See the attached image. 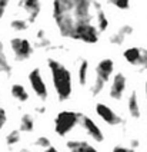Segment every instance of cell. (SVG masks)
<instances>
[{"label":"cell","instance_id":"1","mask_svg":"<svg viewBox=\"0 0 147 152\" xmlns=\"http://www.w3.org/2000/svg\"><path fill=\"white\" fill-rule=\"evenodd\" d=\"M53 19L63 37L87 45L97 43L109 27L97 0H53Z\"/></svg>","mask_w":147,"mask_h":152},{"label":"cell","instance_id":"2","mask_svg":"<svg viewBox=\"0 0 147 152\" xmlns=\"http://www.w3.org/2000/svg\"><path fill=\"white\" fill-rule=\"evenodd\" d=\"M47 68L52 76L53 88L60 101H67L73 92V77L71 72L61 62L56 59L47 60Z\"/></svg>","mask_w":147,"mask_h":152},{"label":"cell","instance_id":"3","mask_svg":"<svg viewBox=\"0 0 147 152\" xmlns=\"http://www.w3.org/2000/svg\"><path fill=\"white\" fill-rule=\"evenodd\" d=\"M113 72H114V62L109 58L102 59L96 66V79L90 86L92 96H99L104 91V86L110 80Z\"/></svg>","mask_w":147,"mask_h":152},{"label":"cell","instance_id":"4","mask_svg":"<svg viewBox=\"0 0 147 152\" xmlns=\"http://www.w3.org/2000/svg\"><path fill=\"white\" fill-rule=\"evenodd\" d=\"M83 113L76 110H61L54 118V132L59 136H66L80 125Z\"/></svg>","mask_w":147,"mask_h":152},{"label":"cell","instance_id":"5","mask_svg":"<svg viewBox=\"0 0 147 152\" xmlns=\"http://www.w3.org/2000/svg\"><path fill=\"white\" fill-rule=\"evenodd\" d=\"M123 58L129 65L137 68L138 70L141 72L147 70V49L144 48H138V46L127 48L123 52Z\"/></svg>","mask_w":147,"mask_h":152},{"label":"cell","instance_id":"6","mask_svg":"<svg viewBox=\"0 0 147 152\" xmlns=\"http://www.w3.org/2000/svg\"><path fill=\"white\" fill-rule=\"evenodd\" d=\"M10 48L14 55V60L17 62H24V60L30 59V56L33 55L32 43L23 37H13L10 40Z\"/></svg>","mask_w":147,"mask_h":152},{"label":"cell","instance_id":"7","mask_svg":"<svg viewBox=\"0 0 147 152\" xmlns=\"http://www.w3.org/2000/svg\"><path fill=\"white\" fill-rule=\"evenodd\" d=\"M29 83L32 86L35 95L40 101H46L47 99V96H49L47 86H46V82H44L42 72H40L39 68H35L30 70V73H29Z\"/></svg>","mask_w":147,"mask_h":152},{"label":"cell","instance_id":"8","mask_svg":"<svg viewBox=\"0 0 147 152\" xmlns=\"http://www.w3.org/2000/svg\"><path fill=\"white\" fill-rule=\"evenodd\" d=\"M94 110H96V113H97V116L102 119L103 122H106L107 125H110V126H121L124 124V119L121 118L119 113H116L106 103H97Z\"/></svg>","mask_w":147,"mask_h":152},{"label":"cell","instance_id":"9","mask_svg":"<svg viewBox=\"0 0 147 152\" xmlns=\"http://www.w3.org/2000/svg\"><path fill=\"white\" fill-rule=\"evenodd\" d=\"M126 88H127V77L121 72H117L113 76L112 85H110V91H109L110 98L113 101H120L126 92Z\"/></svg>","mask_w":147,"mask_h":152},{"label":"cell","instance_id":"10","mask_svg":"<svg viewBox=\"0 0 147 152\" xmlns=\"http://www.w3.org/2000/svg\"><path fill=\"white\" fill-rule=\"evenodd\" d=\"M80 125L83 126V129L86 131V134L93 141H96V142H103L104 141V134L103 131L100 129V126L96 124L93 119L90 118V116H87V115H83L81 116V121H80Z\"/></svg>","mask_w":147,"mask_h":152},{"label":"cell","instance_id":"11","mask_svg":"<svg viewBox=\"0 0 147 152\" xmlns=\"http://www.w3.org/2000/svg\"><path fill=\"white\" fill-rule=\"evenodd\" d=\"M20 7L26 12L27 22L29 23H33L36 19H37L39 13H40L42 6H40V0H22L20 1Z\"/></svg>","mask_w":147,"mask_h":152},{"label":"cell","instance_id":"12","mask_svg":"<svg viewBox=\"0 0 147 152\" xmlns=\"http://www.w3.org/2000/svg\"><path fill=\"white\" fill-rule=\"evenodd\" d=\"M133 33V26L131 25H123L120 26L114 33H112V36L109 37V42L110 45H114V46H120L126 42V39L131 36Z\"/></svg>","mask_w":147,"mask_h":152},{"label":"cell","instance_id":"13","mask_svg":"<svg viewBox=\"0 0 147 152\" xmlns=\"http://www.w3.org/2000/svg\"><path fill=\"white\" fill-rule=\"evenodd\" d=\"M66 148L69 152H99L93 145H90L86 141L80 139H70L66 144Z\"/></svg>","mask_w":147,"mask_h":152},{"label":"cell","instance_id":"14","mask_svg":"<svg viewBox=\"0 0 147 152\" xmlns=\"http://www.w3.org/2000/svg\"><path fill=\"white\" fill-rule=\"evenodd\" d=\"M127 110H129L130 116L134 119H138L141 116V109H140V101H138V95L136 91H131V93L127 98Z\"/></svg>","mask_w":147,"mask_h":152},{"label":"cell","instance_id":"15","mask_svg":"<svg viewBox=\"0 0 147 152\" xmlns=\"http://www.w3.org/2000/svg\"><path fill=\"white\" fill-rule=\"evenodd\" d=\"M10 93L12 96L19 102H27L29 101V93H27L26 88L20 83H13L10 88Z\"/></svg>","mask_w":147,"mask_h":152},{"label":"cell","instance_id":"16","mask_svg":"<svg viewBox=\"0 0 147 152\" xmlns=\"http://www.w3.org/2000/svg\"><path fill=\"white\" fill-rule=\"evenodd\" d=\"M87 77H89V60L81 59L79 62V68H77L79 83L81 85V86H84L87 83Z\"/></svg>","mask_w":147,"mask_h":152},{"label":"cell","instance_id":"17","mask_svg":"<svg viewBox=\"0 0 147 152\" xmlns=\"http://www.w3.org/2000/svg\"><path fill=\"white\" fill-rule=\"evenodd\" d=\"M35 129V118L30 113H23L20 118V131L22 132H33Z\"/></svg>","mask_w":147,"mask_h":152},{"label":"cell","instance_id":"18","mask_svg":"<svg viewBox=\"0 0 147 152\" xmlns=\"http://www.w3.org/2000/svg\"><path fill=\"white\" fill-rule=\"evenodd\" d=\"M12 66H10L9 60L6 58V53H4V48H3V43L0 40V73L6 76H10L12 75Z\"/></svg>","mask_w":147,"mask_h":152},{"label":"cell","instance_id":"19","mask_svg":"<svg viewBox=\"0 0 147 152\" xmlns=\"http://www.w3.org/2000/svg\"><path fill=\"white\" fill-rule=\"evenodd\" d=\"M10 26L16 32H24V30L29 29V22L26 19H14V20L10 22Z\"/></svg>","mask_w":147,"mask_h":152},{"label":"cell","instance_id":"20","mask_svg":"<svg viewBox=\"0 0 147 152\" xmlns=\"http://www.w3.org/2000/svg\"><path fill=\"white\" fill-rule=\"evenodd\" d=\"M20 139H22V136H20V131H16V129H13V131H10L7 136H6V144L7 146H14V145H17L20 142Z\"/></svg>","mask_w":147,"mask_h":152},{"label":"cell","instance_id":"21","mask_svg":"<svg viewBox=\"0 0 147 152\" xmlns=\"http://www.w3.org/2000/svg\"><path fill=\"white\" fill-rule=\"evenodd\" d=\"M107 1L120 10H129L130 7V0H107Z\"/></svg>","mask_w":147,"mask_h":152},{"label":"cell","instance_id":"22","mask_svg":"<svg viewBox=\"0 0 147 152\" xmlns=\"http://www.w3.org/2000/svg\"><path fill=\"white\" fill-rule=\"evenodd\" d=\"M35 145L36 146H39V148L47 149V148L52 146V142H50V139H49L47 136H39V138L35 141Z\"/></svg>","mask_w":147,"mask_h":152},{"label":"cell","instance_id":"23","mask_svg":"<svg viewBox=\"0 0 147 152\" xmlns=\"http://www.w3.org/2000/svg\"><path fill=\"white\" fill-rule=\"evenodd\" d=\"M112 152H136V149H133L130 146H124V145H116L112 149Z\"/></svg>","mask_w":147,"mask_h":152},{"label":"cell","instance_id":"24","mask_svg":"<svg viewBox=\"0 0 147 152\" xmlns=\"http://www.w3.org/2000/svg\"><path fill=\"white\" fill-rule=\"evenodd\" d=\"M6 122H7V115H6V110L1 108V105H0V131L3 129V126L6 125Z\"/></svg>","mask_w":147,"mask_h":152},{"label":"cell","instance_id":"25","mask_svg":"<svg viewBox=\"0 0 147 152\" xmlns=\"http://www.w3.org/2000/svg\"><path fill=\"white\" fill-rule=\"evenodd\" d=\"M10 1L12 0H0V19L3 17V15H4V12H6V9H7Z\"/></svg>","mask_w":147,"mask_h":152},{"label":"cell","instance_id":"26","mask_svg":"<svg viewBox=\"0 0 147 152\" xmlns=\"http://www.w3.org/2000/svg\"><path fill=\"white\" fill-rule=\"evenodd\" d=\"M138 146H140V141H138V139L134 138V139H131V141H130V148L136 149V148H138Z\"/></svg>","mask_w":147,"mask_h":152},{"label":"cell","instance_id":"27","mask_svg":"<svg viewBox=\"0 0 147 152\" xmlns=\"http://www.w3.org/2000/svg\"><path fill=\"white\" fill-rule=\"evenodd\" d=\"M36 112H37V113H44V112H46V108H44V106H36Z\"/></svg>","mask_w":147,"mask_h":152},{"label":"cell","instance_id":"28","mask_svg":"<svg viewBox=\"0 0 147 152\" xmlns=\"http://www.w3.org/2000/svg\"><path fill=\"white\" fill-rule=\"evenodd\" d=\"M43 152H59L56 148H53V146H50V148H47V149H44Z\"/></svg>","mask_w":147,"mask_h":152},{"label":"cell","instance_id":"29","mask_svg":"<svg viewBox=\"0 0 147 152\" xmlns=\"http://www.w3.org/2000/svg\"><path fill=\"white\" fill-rule=\"evenodd\" d=\"M144 98H146V108H147V80L144 83Z\"/></svg>","mask_w":147,"mask_h":152},{"label":"cell","instance_id":"30","mask_svg":"<svg viewBox=\"0 0 147 152\" xmlns=\"http://www.w3.org/2000/svg\"><path fill=\"white\" fill-rule=\"evenodd\" d=\"M19 152H32L30 149H27V148H23V149H20Z\"/></svg>","mask_w":147,"mask_h":152}]
</instances>
